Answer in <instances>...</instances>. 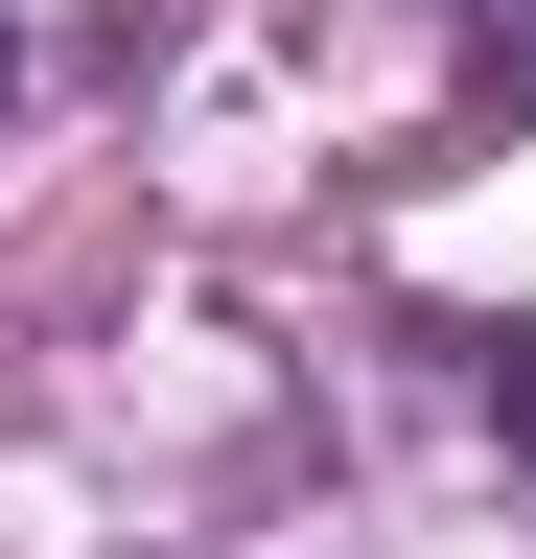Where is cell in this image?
Here are the masks:
<instances>
[{
  "label": "cell",
  "mask_w": 536,
  "mask_h": 559,
  "mask_svg": "<svg viewBox=\"0 0 536 559\" xmlns=\"http://www.w3.org/2000/svg\"><path fill=\"white\" fill-rule=\"evenodd\" d=\"M466 70H490V94H536V0H490V24H466Z\"/></svg>",
  "instance_id": "6da1fadb"
},
{
  "label": "cell",
  "mask_w": 536,
  "mask_h": 559,
  "mask_svg": "<svg viewBox=\"0 0 536 559\" xmlns=\"http://www.w3.org/2000/svg\"><path fill=\"white\" fill-rule=\"evenodd\" d=\"M490 419H513V466H536V349H513V373H490Z\"/></svg>",
  "instance_id": "7a4b0ae2"
},
{
  "label": "cell",
  "mask_w": 536,
  "mask_h": 559,
  "mask_svg": "<svg viewBox=\"0 0 536 559\" xmlns=\"http://www.w3.org/2000/svg\"><path fill=\"white\" fill-rule=\"evenodd\" d=\"M0 94H24V47H0Z\"/></svg>",
  "instance_id": "3957f363"
}]
</instances>
